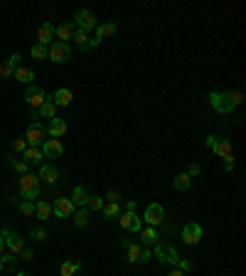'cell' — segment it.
I'll return each instance as SVG.
<instances>
[{"label": "cell", "mask_w": 246, "mask_h": 276, "mask_svg": "<svg viewBox=\"0 0 246 276\" xmlns=\"http://www.w3.org/2000/svg\"><path fill=\"white\" fill-rule=\"evenodd\" d=\"M241 101H244L241 92H212L210 94V104L217 113H231Z\"/></svg>", "instance_id": "1"}, {"label": "cell", "mask_w": 246, "mask_h": 276, "mask_svg": "<svg viewBox=\"0 0 246 276\" xmlns=\"http://www.w3.org/2000/svg\"><path fill=\"white\" fill-rule=\"evenodd\" d=\"M18 190L27 202H35V197H39V178L35 173H25L18 183Z\"/></svg>", "instance_id": "2"}, {"label": "cell", "mask_w": 246, "mask_h": 276, "mask_svg": "<svg viewBox=\"0 0 246 276\" xmlns=\"http://www.w3.org/2000/svg\"><path fill=\"white\" fill-rule=\"evenodd\" d=\"M47 57L54 62V64H64L69 57H71V47H69V42H52L50 47H47Z\"/></svg>", "instance_id": "3"}, {"label": "cell", "mask_w": 246, "mask_h": 276, "mask_svg": "<svg viewBox=\"0 0 246 276\" xmlns=\"http://www.w3.org/2000/svg\"><path fill=\"white\" fill-rule=\"evenodd\" d=\"M74 25H76V30H84V32H91V30H96V25H99V20H96V15L91 13V10H76L74 13Z\"/></svg>", "instance_id": "4"}, {"label": "cell", "mask_w": 246, "mask_h": 276, "mask_svg": "<svg viewBox=\"0 0 246 276\" xmlns=\"http://www.w3.org/2000/svg\"><path fill=\"white\" fill-rule=\"evenodd\" d=\"M25 141H27V146H35V148H39L45 141H47V129L42 126V124H30L27 126V133H25Z\"/></svg>", "instance_id": "5"}, {"label": "cell", "mask_w": 246, "mask_h": 276, "mask_svg": "<svg viewBox=\"0 0 246 276\" xmlns=\"http://www.w3.org/2000/svg\"><path fill=\"white\" fill-rule=\"evenodd\" d=\"M0 237H3L5 249H8L10 254H20V252L25 249V239H22L18 232H13V229H3V232H0Z\"/></svg>", "instance_id": "6"}, {"label": "cell", "mask_w": 246, "mask_h": 276, "mask_svg": "<svg viewBox=\"0 0 246 276\" xmlns=\"http://www.w3.org/2000/svg\"><path fill=\"white\" fill-rule=\"evenodd\" d=\"M143 220L148 222V227H160L162 222H165V207L158 205V202L148 205L145 212H143Z\"/></svg>", "instance_id": "7"}, {"label": "cell", "mask_w": 246, "mask_h": 276, "mask_svg": "<svg viewBox=\"0 0 246 276\" xmlns=\"http://www.w3.org/2000/svg\"><path fill=\"white\" fill-rule=\"evenodd\" d=\"M126 252H128V257H126L128 264H148L150 257H153V252L148 247H141V244H128Z\"/></svg>", "instance_id": "8"}, {"label": "cell", "mask_w": 246, "mask_h": 276, "mask_svg": "<svg viewBox=\"0 0 246 276\" xmlns=\"http://www.w3.org/2000/svg\"><path fill=\"white\" fill-rule=\"evenodd\" d=\"M155 257H158V261H162V264H177L180 261V254H177V249L173 247V244H155Z\"/></svg>", "instance_id": "9"}, {"label": "cell", "mask_w": 246, "mask_h": 276, "mask_svg": "<svg viewBox=\"0 0 246 276\" xmlns=\"http://www.w3.org/2000/svg\"><path fill=\"white\" fill-rule=\"evenodd\" d=\"M25 101H27L32 109H39V106L47 101V92H45L42 87H37V84H30V87L25 89Z\"/></svg>", "instance_id": "10"}, {"label": "cell", "mask_w": 246, "mask_h": 276, "mask_svg": "<svg viewBox=\"0 0 246 276\" xmlns=\"http://www.w3.org/2000/svg\"><path fill=\"white\" fill-rule=\"evenodd\" d=\"M182 242L190 244V247H194V244L202 242V227H199L197 222H187V224L182 227Z\"/></svg>", "instance_id": "11"}, {"label": "cell", "mask_w": 246, "mask_h": 276, "mask_svg": "<svg viewBox=\"0 0 246 276\" xmlns=\"http://www.w3.org/2000/svg\"><path fill=\"white\" fill-rule=\"evenodd\" d=\"M118 222H121V227L126 229V232H133V234H138L143 229V222H141V217L136 212H121Z\"/></svg>", "instance_id": "12"}, {"label": "cell", "mask_w": 246, "mask_h": 276, "mask_svg": "<svg viewBox=\"0 0 246 276\" xmlns=\"http://www.w3.org/2000/svg\"><path fill=\"white\" fill-rule=\"evenodd\" d=\"M39 150H42L45 158H59L64 153V146H62L59 138H47L42 146H39Z\"/></svg>", "instance_id": "13"}, {"label": "cell", "mask_w": 246, "mask_h": 276, "mask_svg": "<svg viewBox=\"0 0 246 276\" xmlns=\"http://www.w3.org/2000/svg\"><path fill=\"white\" fill-rule=\"evenodd\" d=\"M52 42H54V25L52 22H42V25H39V30H37V45L47 47Z\"/></svg>", "instance_id": "14"}, {"label": "cell", "mask_w": 246, "mask_h": 276, "mask_svg": "<svg viewBox=\"0 0 246 276\" xmlns=\"http://www.w3.org/2000/svg\"><path fill=\"white\" fill-rule=\"evenodd\" d=\"M52 212H54V217H71L74 215V202L69 200V197H57Z\"/></svg>", "instance_id": "15"}, {"label": "cell", "mask_w": 246, "mask_h": 276, "mask_svg": "<svg viewBox=\"0 0 246 276\" xmlns=\"http://www.w3.org/2000/svg\"><path fill=\"white\" fill-rule=\"evenodd\" d=\"M74 32H76L74 20H67V22H62V25H57V27H54V35L59 37V42H67V39H71V37H74Z\"/></svg>", "instance_id": "16"}, {"label": "cell", "mask_w": 246, "mask_h": 276, "mask_svg": "<svg viewBox=\"0 0 246 276\" xmlns=\"http://www.w3.org/2000/svg\"><path fill=\"white\" fill-rule=\"evenodd\" d=\"M138 234H141L143 247H155V244L160 242V232H158L155 227H145V229H141Z\"/></svg>", "instance_id": "17"}, {"label": "cell", "mask_w": 246, "mask_h": 276, "mask_svg": "<svg viewBox=\"0 0 246 276\" xmlns=\"http://www.w3.org/2000/svg\"><path fill=\"white\" fill-rule=\"evenodd\" d=\"M67 133V121H64V118H52V121H50V126H47V136L50 138H59V136H64Z\"/></svg>", "instance_id": "18"}, {"label": "cell", "mask_w": 246, "mask_h": 276, "mask_svg": "<svg viewBox=\"0 0 246 276\" xmlns=\"http://www.w3.org/2000/svg\"><path fill=\"white\" fill-rule=\"evenodd\" d=\"M69 200L74 202V205H87L89 202V190L84 187V185H76L74 190H71V197Z\"/></svg>", "instance_id": "19"}, {"label": "cell", "mask_w": 246, "mask_h": 276, "mask_svg": "<svg viewBox=\"0 0 246 276\" xmlns=\"http://www.w3.org/2000/svg\"><path fill=\"white\" fill-rule=\"evenodd\" d=\"M25 155V163L27 166H37V163H42V150H39V148H35V146H27V150L22 153Z\"/></svg>", "instance_id": "20"}, {"label": "cell", "mask_w": 246, "mask_h": 276, "mask_svg": "<svg viewBox=\"0 0 246 276\" xmlns=\"http://www.w3.org/2000/svg\"><path fill=\"white\" fill-rule=\"evenodd\" d=\"M71 99H74V94H71L69 89H57V92L52 94L54 106H69V104H71Z\"/></svg>", "instance_id": "21"}, {"label": "cell", "mask_w": 246, "mask_h": 276, "mask_svg": "<svg viewBox=\"0 0 246 276\" xmlns=\"http://www.w3.org/2000/svg\"><path fill=\"white\" fill-rule=\"evenodd\" d=\"M37 178H42L45 183H52V185H54V183L59 180V170H57L54 166H42V168H39V175H37Z\"/></svg>", "instance_id": "22"}, {"label": "cell", "mask_w": 246, "mask_h": 276, "mask_svg": "<svg viewBox=\"0 0 246 276\" xmlns=\"http://www.w3.org/2000/svg\"><path fill=\"white\" fill-rule=\"evenodd\" d=\"M37 113H39V116H42V118H50V121H52V118L57 116V106H54V101H52V96H47V101H45L42 106H39V109H37Z\"/></svg>", "instance_id": "23"}, {"label": "cell", "mask_w": 246, "mask_h": 276, "mask_svg": "<svg viewBox=\"0 0 246 276\" xmlns=\"http://www.w3.org/2000/svg\"><path fill=\"white\" fill-rule=\"evenodd\" d=\"M116 30H118V25H116V22H99V25H96V35H94V37L104 39V37L116 35Z\"/></svg>", "instance_id": "24"}, {"label": "cell", "mask_w": 246, "mask_h": 276, "mask_svg": "<svg viewBox=\"0 0 246 276\" xmlns=\"http://www.w3.org/2000/svg\"><path fill=\"white\" fill-rule=\"evenodd\" d=\"M35 215H37V220H50L52 217V205L47 202V200H39L37 205H35Z\"/></svg>", "instance_id": "25"}, {"label": "cell", "mask_w": 246, "mask_h": 276, "mask_svg": "<svg viewBox=\"0 0 246 276\" xmlns=\"http://www.w3.org/2000/svg\"><path fill=\"white\" fill-rule=\"evenodd\" d=\"M13 76L18 79V82H22V84H32V79H35V72L32 69H27V67H18L15 72H13Z\"/></svg>", "instance_id": "26"}, {"label": "cell", "mask_w": 246, "mask_h": 276, "mask_svg": "<svg viewBox=\"0 0 246 276\" xmlns=\"http://www.w3.org/2000/svg\"><path fill=\"white\" fill-rule=\"evenodd\" d=\"M173 187H175V190H180V192H185V190H190V187H192V178H190L187 173H180V175H175V178H173Z\"/></svg>", "instance_id": "27"}, {"label": "cell", "mask_w": 246, "mask_h": 276, "mask_svg": "<svg viewBox=\"0 0 246 276\" xmlns=\"http://www.w3.org/2000/svg\"><path fill=\"white\" fill-rule=\"evenodd\" d=\"M101 212H104V217H106V220H118L123 210H121V205H118V202H104Z\"/></svg>", "instance_id": "28"}, {"label": "cell", "mask_w": 246, "mask_h": 276, "mask_svg": "<svg viewBox=\"0 0 246 276\" xmlns=\"http://www.w3.org/2000/svg\"><path fill=\"white\" fill-rule=\"evenodd\" d=\"M79 271H81L79 261H62V266H59V276H76Z\"/></svg>", "instance_id": "29"}, {"label": "cell", "mask_w": 246, "mask_h": 276, "mask_svg": "<svg viewBox=\"0 0 246 276\" xmlns=\"http://www.w3.org/2000/svg\"><path fill=\"white\" fill-rule=\"evenodd\" d=\"M214 153L219 158H229L231 155V143L227 138H217V146H214Z\"/></svg>", "instance_id": "30"}, {"label": "cell", "mask_w": 246, "mask_h": 276, "mask_svg": "<svg viewBox=\"0 0 246 276\" xmlns=\"http://www.w3.org/2000/svg\"><path fill=\"white\" fill-rule=\"evenodd\" d=\"M15 264H18V254L0 257V271H15Z\"/></svg>", "instance_id": "31"}, {"label": "cell", "mask_w": 246, "mask_h": 276, "mask_svg": "<svg viewBox=\"0 0 246 276\" xmlns=\"http://www.w3.org/2000/svg\"><path fill=\"white\" fill-rule=\"evenodd\" d=\"M71 217H74V224H76V227H87L91 215H89V210H74Z\"/></svg>", "instance_id": "32"}, {"label": "cell", "mask_w": 246, "mask_h": 276, "mask_svg": "<svg viewBox=\"0 0 246 276\" xmlns=\"http://www.w3.org/2000/svg\"><path fill=\"white\" fill-rule=\"evenodd\" d=\"M71 39H74V42L79 45V50H87V45H89V32H84V30H76Z\"/></svg>", "instance_id": "33"}, {"label": "cell", "mask_w": 246, "mask_h": 276, "mask_svg": "<svg viewBox=\"0 0 246 276\" xmlns=\"http://www.w3.org/2000/svg\"><path fill=\"white\" fill-rule=\"evenodd\" d=\"M87 207L91 210V212H96V210H101L104 207V200L99 195H89V202H87Z\"/></svg>", "instance_id": "34"}, {"label": "cell", "mask_w": 246, "mask_h": 276, "mask_svg": "<svg viewBox=\"0 0 246 276\" xmlns=\"http://www.w3.org/2000/svg\"><path fill=\"white\" fill-rule=\"evenodd\" d=\"M30 55H32L35 59H45V57H47V47H42V45H32V47H30Z\"/></svg>", "instance_id": "35"}, {"label": "cell", "mask_w": 246, "mask_h": 276, "mask_svg": "<svg viewBox=\"0 0 246 276\" xmlns=\"http://www.w3.org/2000/svg\"><path fill=\"white\" fill-rule=\"evenodd\" d=\"M10 168H15V173H20V175L27 173V163L25 161H15V158H10Z\"/></svg>", "instance_id": "36"}, {"label": "cell", "mask_w": 246, "mask_h": 276, "mask_svg": "<svg viewBox=\"0 0 246 276\" xmlns=\"http://www.w3.org/2000/svg\"><path fill=\"white\" fill-rule=\"evenodd\" d=\"M13 72H15V69L10 67V62H8V59H5L3 64H0V79H10V76H13Z\"/></svg>", "instance_id": "37"}, {"label": "cell", "mask_w": 246, "mask_h": 276, "mask_svg": "<svg viewBox=\"0 0 246 276\" xmlns=\"http://www.w3.org/2000/svg\"><path fill=\"white\" fill-rule=\"evenodd\" d=\"M13 150H15V153H25V150H27V141H25V138H15V141H13Z\"/></svg>", "instance_id": "38"}, {"label": "cell", "mask_w": 246, "mask_h": 276, "mask_svg": "<svg viewBox=\"0 0 246 276\" xmlns=\"http://www.w3.org/2000/svg\"><path fill=\"white\" fill-rule=\"evenodd\" d=\"M18 210H20L22 215H27V217H30V215H35V202H27V200H25V202H20V207H18Z\"/></svg>", "instance_id": "39"}, {"label": "cell", "mask_w": 246, "mask_h": 276, "mask_svg": "<svg viewBox=\"0 0 246 276\" xmlns=\"http://www.w3.org/2000/svg\"><path fill=\"white\" fill-rule=\"evenodd\" d=\"M32 239H35V242H45V239H47V232H45L42 227L32 229Z\"/></svg>", "instance_id": "40"}, {"label": "cell", "mask_w": 246, "mask_h": 276, "mask_svg": "<svg viewBox=\"0 0 246 276\" xmlns=\"http://www.w3.org/2000/svg\"><path fill=\"white\" fill-rule=\"evenodd\" d=\"M175 266H177V269H180L182 274H187V271H192V261H187V259H180V261H177Z\"/></svg>", "instance_id": "41"}, {"label": "cell", "mask_w": 246, "mask_h": 276, "mask_svg": "<svg viewBox=\"0 0 246 276\" xmlns=\"http://www.w3.org/2000/svg\"><path fill=\"white\" fill-rule=\"evenodd\" d=\"M199 173H202V166H199V163H192V166L187 168V175H190V178H197Z\"/></svg>", "instance_id": "42"}, {"label": "cell", "mask_w": 246, "mask_h": 276, "mask_svg": "<svg viewBox=\"0 0 246 276\" xmlns=\"http://www.w3.org/2000/svg\"><path fill=\"white\" fill-rule=\"evenodd\" d=\"M8 62H10V67H13V69H18V67H20V62H22V57H20V55H13V57H8Z\"/></svg>", "instance_id": "43"}, {"label": "cell", "mask_w": 246, "mask_h": 276, "mask_svg": "<svg viewBox=\"0 0 246 276\" xmlns=\"http://www.w3.org/2000/svg\"><path fill=\"white\" fill-rule=\"evenodd\" d=\"M101 45V39L99 37H89V45H87V50H96Z\"/></svg>", "instance_id": "44"}, {"label": "cell", "mask_w": 246, "mask_h": 276, "mask_svg": "<svg viewBox=\"0 0 246 276\" xmlns=\"http://www.w3.org/2000/svg\"><path fill=\"white\" fill-rule=\"evenodd\" d=\"M204 143H207V148L214 153V146H217V136H207V141H204Z\"/></svg>", "instance_id": "45"}, {"label": "cell", "mask_w": 246, "mask_h": 276, "mask_svg": "<svg viewBox=\"0 0 246 276\" xmlns=\"http://www.w3.org/2000/svg\"><path fill=\"white\" fill-rule=\"evenodd\" d=\"M32 257H35V254H32V252H30V249H22V252H20V257H18V259H25V261H30V259H32Z\"/></svg>", "instance_id": "46"}, {"label": "cell", "mask_w": 246, "mask_h": 276, "mask_svg": "<svg viewBox=\"0 0 246 276\" xmlns=\"http://www.w3.org/2000/svg\"><path fill=\"white\" fill-rule=\"evenodd\" d=\"M118 197H121V195H118V192H113V190H111V192H108V195H106V200H108V202H118Z\"/></svg>", "instance_id": "47"}, {"label": "cell", "mask_w": 246, "mask_h": 276, "mask_svg": "<svg viewBox=\"0 0 246 276\" xmlns=\"http://www.w3.org/2000/svg\"><path fill=\"white\" fill-rule=\"evenodd\" d=\"M123 212H136V200H128V202H126V210H123Z\"/></svg>", "instance_id": "48"}, {"label": "cell", "mask_w": 246, "mask_h": 276, "mask_svg": "<svg viewBox=\"0 0 246 276\" xmlns=\"http://www.w3.org/2000/svg\"><path fill=\"white\" fill-rule=\"evenodd\" d=\"M224 168H227V170H231V168H234V158H231V155H229V158H224Z\"/></svg>", "instance_id": "49"}, {"label": "cell", "mask_w": 246, "mask_h": 276, "mask_svg": "<svg viewBox=\"0 0 246 276\" xmlns=\"http://www.w3.org/2000/svg\"><path fill=\"white\" fill-rule=\"evenodd\" d=\"M168 276H187V274H182V271H180V269H173V271H170V274H168Z\"/></svg>", "instance_id": "50"}, {"label": "cell", "mask_w": 246, "mask_h": 276, "mask_svg": "<svg viewBox=\"0 0 246 276\" xmlns=\"http://www.w3.org/2000/svg\"><path fill=\"white\" fill-rule=\"evenodd\" d=\"M5 252V242H3V237H0V254Z\"/></svg>", "instance_id": "51"}, {"label": "cell", "mask_w": 246, "mask_h": 276, "mask_svg": "<svg viewBox=\"0 0 246 276\" xmlns=\"http://www.w3.org/2000/svg\"><path fill=\"white\" fill-rule=\"evenodd\" d=\"M15 276H32V274H27V271H18Z\"/></svg>", "instance_id": "52"}]
</instances>
